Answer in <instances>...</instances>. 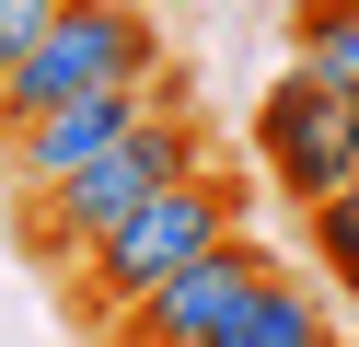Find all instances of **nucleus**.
<instances>
[{
	"instance_id": "f257e3e1",
	"label": "nucleus",
	"mask_w": 359,
	"mask_h": 347,
	"mask_svg": "<svg viewBox=\"0 0 359 347\" xmlns=\"http://www.w3.org/2000/svg\"><path fill=\"white\" fill-rule=\"evenodd\" d=\"M197 162H209V128H197L186 104H163V93H151V104H140V128H128V139H104L81 174L24 185V243L47 254V266H81V254H93L104 231H116L128 208L151 197V185L197 174Z\"/></svg>"
},
{
	"instance_id": "f03ea898",
	"label": "nucleus",
	"mask_w": 359,
	"mask_h": 347,
	"mask_svg": "<svg viewBox=\"0 0 359 347\" xmlns=\"http://www.w3.org/2000/svg\"><path fill=\"white\" fill-rule=\"evenodd\" d=\"M220 231H243V174H232V162H197V174L151 185V197H140V208H128V220L70 266V313L104 336V324H116L140 290H163L174 266H197Z\"/></svg>"
},
{
	"instance_id": "7ed1b4c3",
	"label": "nucleus",
	"mask_w": 359,
	"mask_h": 347,
	"mask_svg": "<svg viewBox=\"0 0 359 347\" xmlns=\"http://www.w3.org/2000/svg\"><path fill=\"white\" fill-rule=\"evenodd\" d=\"M163 69V12L140 0H58L47 35L0 69V116H35V104H70V93H116Z\"/></svg>"
},
{
	"instance_id": "20e7f679",
	"label": "nucleus",
	"mask_w": 359,
	"mask_h": 347,
	"mask_svg": "<svg viewBox=\"0 0 359 347\" xmlns=\"http://www.w3.org/2000/svg\"><path fill=\"white\" fill-rule=\"evenodd\" d=\"M243 151H255V174L278 185L290 208H313V197H336V185L359 174V93H336V81H313V69L290 58L278 81L255 93V116H243Z\"/></svg>"
},
{
	"instance_id": "39448f33",
	"label": "nucleus",
	"mask_w": 359,
	"mask_h": 347,
	"mask_svg": "<svg viewBox=\"0 0 359 347\" xmlns=\"http://www.w3.org/2000/svg\"><path fill=\"white\" fill-rule=\"evenodd\" d=\"M255 278H266V243L220 231L197 266H174L163 290H140V301H128V313L104 324V347H209V336H220V313H232Z\"/></svg>"
},
{
	"instance_id": "423d86ee",
	"label": "nucleus",
	"mask_w": 359,
	"mask_h": 347,
	"mask_svg": "<svg viewBox=\"0 0 359 347\" xmlns=\"http://www.w3.org/2000/svg\"><path fill=\"white\" fill-rule=\"evenodd\" d=\"M140 104H151V81L70 93V104H35V116H12V128H0V162H12V185H58V174H81L104 139H128V128H140Z\"/></svg>"
},
{
	"instance_id": "0eeeda50",
	"label": "nucleus",
	"mask_w": 359,
	"mask_h": 347,
	"mask_svg": "<svg viewBox=\"0 0 359 347\" xmlns=\"http://www.w3.org/2000/svg\"><path fill=\"white\" fill-rule=\"evenodd\" d=\"M302 336H325V278L266 254V278L232 301V313H220V336H209V347H302Z\"/></svg>"
},
{
	"instance_id": "6e6552de",
	"label": "nucleus",
	"mask_w": 359,
	"mask_h": 347,
	"mask_svg": "<svg viewBox=\"0 0 359 347\" xmlns=\"http://www.w3.org/2000/svg\"><path fill=\"white\" fill-rule=\"evenodd\" d=\"M302 254H313V278H325V290L359 313V174L336 185V197H313V208H302Z\"/></svg>"
},
{
	"instance_id": "1a4fd4ad",
	"label": "nucleus",
	"mask_w": 359,
	"mask_h": 347,
	"mask_svg": "<svg viewBox=\"0 0 359 347\" xmlns=\"http://www.w3.org/2000/svg\"><path fill=\"white\" fill-rule=\"evenodd\" d=\"M290 46H302L313 81L359 93V12H348V0H290Z\"/></svg>"
},
{
	"instance_id": "9d476101",
	"label": "nucleus",
	"mask_w": 359,
	"mask_h": 347,
	"mask_svg": "<svg viewBox=\"0 0 359 347\" xmlns=\"http://www.w3.org/2000/svg\"><path fill=\"white\" fill-rule=\"evenodd\" d=\"M47 12H58V0H0V69H12L35 35H47Z\"/></svg>"
},
{
	"instance_id": "9b49d317",
	"label": "nucleus",
	"mask_w": 359,
	"mask_h": 347,
	"mask_svg": "<svg viewBox=\"0 0 359 347\" xmlns=\"http://www.w3.org/2000/svg\"><path fill=\"white\" fill-rule=\"evenodd\" d=\"M140 12H197V0H140Z\"/></svg>"
},
{
	"instance_id": "f8f14e48",
	"label": "nucleus",
	"mask_w": 359,
	"mask_h": 347,
	"mask_svg": "<svg viewBox=\"0 0 359 347\" xmlns=\"http://www.w3.org/2000/svg\"><path fill=\"white\" fill-rule=\"evenodd\" d=\"M302 347H336V324H325V336H302Z\"/></svg>"
},
{
	"instance_id": "ddd939ff",
	"label": "nucleus",
	"mask_w": 359,
	"mask_h": 347,
	"mask_svg": "<svg viewBox=\"0 0 359 347\" xmlns=\"http://www.w3.org/2000/svg\"><path fill=\"white\" fill-rule=\"evenodd\" d=\"M0 128H12V116H0Z\"/></svg>"
},
{
	"instance_id": "4468645a",
	"label": "nucleus",
	"mask_w": 359,
	"mask_h": 347,
	"mask_svg": "<svg viewBox=\"0 0 359 347\" xmlns=\"http://www.w3.org/2000/svg\"><path fill=\"white\" fill-rule=\"evenodd\" d=\"M348 12H359V0H348Z\"/></svg>"
}]
</instances>
